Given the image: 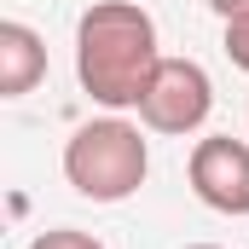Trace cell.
Listing matches in <instances>:
<instances>
[{
	"mask_svg": "<svg viewBox=\"0 0 249 249\" xmlns=\"http://www.w3.org/2000/svg\"><path fill=\"white\" fill-rule=\"evenodd\" d=\"M29 249H105L93 232H75V226H53V232H41Z\"/></svg>",
	"mask_w": 249,
	"mask_h": 249,
	"instance_id": "6",
	"label": "cell"
},
{
	"mask_svg": "<svg viewBox=\"0 0 249 249\" xmlns=\"http://www.w3.org/2000/svg\"><path fill=\"white\" fill-rule=\"evenodd\" d=\"M191 191L214 214H249V145L232 133H209L191 145Z\"/></svg>",
	"mask_w": 249,
	"mask_h": 249,
	"instance_id": "4",
	"label": "cell"
},
{
	"mask_svg": "<svg viewBox=\"0 0 249 249\" xmlns=\"http://www.w3.org/2000/svg\"><path fill=\"white\" fill-rule=\"evenodd\" d=\"M41 75H47V41L29 23H0V99L35 93Z\"/></svg>",
	"mask_w": 249,
	"mask_h": 249,
	"instance_id": "5",
	"label": "cell"
},
{
	"mask_svg": "<svg viewBox=\"0 0 249 249\" xmlns=\"http://www.w3.org/2000/svg\"><path fill=\"white\" fill-rule=\"evenodd\" d=\"M226 58L238 64V70H249V12L226 18Z\"/></svg>",
	"mask_w": 249,
	"mask_h": 249,
	"instance_id": "7",
	"label": "cell"
},
{
	"mask_svg": "<svg viewBox=\"0 0 249 249\" xmlns=\"http://www.w3.org/2000/svg\"><path fill=\"white\" fill-rule=\"evenodd\" d=\"M191 249H220V244H191Z\"/></svg>",
	"mask_w": 249,
	"mask_h": 249,
	"instance_id": "9",
	"label": "cell"
},
{
	"mask_svg": "<svg viewBox=\"0 0 249 249\" xmlns=\"http://www.w3.org/2000/svg\"><path fill=\"white\" fill-rule=\"evenodd\" d=\"M157 23L133 0H93L75 23V75L93 93V105L127 110L157 75Z\"/></svg>",
	"mask_w": 249,
	"mask_h": 249,
	"instance_id": "1",
	"label": "cell"
},
{
	"mask_svg": "<svg viewBox=\"0 0 249 249\" xmlns=\"http://www.w3.org/2000/svg\"><path fill=\"white\" fill-rule=\"evenodd\" d=\"M209 6H214L220 18H238V12H249V0H209Z\"/></svg>",
	"mask_w": 249,
	"mask_h": 249,
	"instance_id": "8",
	"label": "cell"
},
{
	"mask_svg": "<svg viewBox=\"0 0 249 249\" xmlns=\"http://www.w3.org/2000/svg\"><path fill=\"white\" fill-rule=\"evenodd\" d=\"M209 105H214L209 70L197 58H162L133 110H139V122L151 133H197L209 122Z\"/></svg>",
	"mask_w": 249,
	"mask_h": 249,
	"instance_id": "3",
	"label": "cell"
},
{
	"mask_svg": "<svg viewBox=\"0 0 249 249\" xmlns=\"http://www.w3.org/2000/svg\"><path fill=\"white\" fill-rule=\"evenodd\" d=\"M151 174V151L145 133L122 116H99V122L75 127L64 145V180L93 197V203H127Z\"/></svg>",
	"mask_w": 249,
	"mask_h": 249,
	"instance_id": "2",
	"label": "cell"
}]
</instances>
